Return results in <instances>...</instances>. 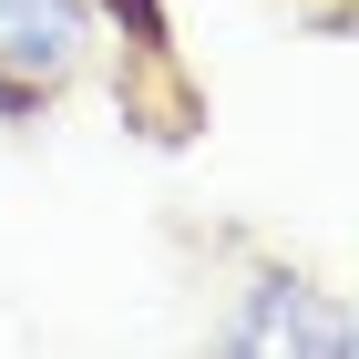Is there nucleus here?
I'll return each mask as SVG.
<instances>
[{"label": "nucleus", "instance_id": "obj_2", "mask_svg": "<svg viewBox=\"0 0 359 359\" xmlns=\"http://www.w3.org/2000/svg\"><path fill=\"white\" fill-rule=\"evenodd\" d=\"M226 349H236V359H277V349H287V359H298V349L349 359L359 329L339 318V308H318V287H308V277H257V287H247V318L226 329Z\"/></svg>", "mask_w": 359, "mask_h": 359}, {"label": "nucleus", "instance_id": "obj_1", "mask_svg": "<svg viewBox=\"0 0 359 359\" xmlns=\"http://www.w3.org/2000/svg\"><path fill=\"white\" fill-rule=\"evenodd\" d=\"M103 52V0H0V113L21 123Z\"/></svg>", "mask_w": 359, "mask_h": 359}]
</instances>
